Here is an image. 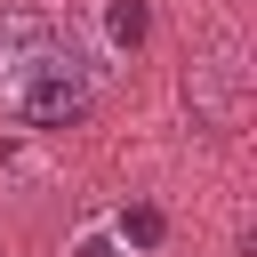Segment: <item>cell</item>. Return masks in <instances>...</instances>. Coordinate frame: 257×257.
<instances>
[{
	"instance_id": "cell-3",
	"label": "cell",
	"mask_w": 257,
	"mask_h": 257,
	"mask_svg": "<svg viewBox=\"0 0 257 257\" xmlns=\"http://www.w3.org/2000/svg\"><path fill=\"white\" fill-rule=\"evenodd\" d=\"M161 233H169V217H161L153 201H137V209H120V241H128V249H161Z\"/></svg>"
},
{
	"instance_id": "cell-1",
	"label": "cell",
	"mask_w": 257,
	"mask_h": 257,
	"mask_svg": "<svg viewBox=\"0 0 257 257\" xmlns=\"http://www.w3.org/2000/svg\"><path fill=\"white\" fill-rule=\"evenodd\" d=\"M0 104L24 120V128H80L88 112H96V64L64 40L56 56H40L24 80H8L0 88Z\"/></svg>"
},
{
	"instance_id": "cell-2",
	"label": "cell",
	"mask_w": 257,
	"mask_h": 257,
	"mask_svg": "<svg viewBox=\"0 0 257 257\" xmlns=\"http://www.w3.org/2000/svg\"><path fill=\"white\" fill-rule=\"evenodd\" d=\"M145 32H153V8L145 0H104V40L112 48H145Z\"/></svg>"
}]
</instances>
